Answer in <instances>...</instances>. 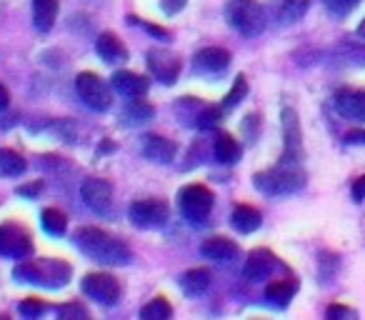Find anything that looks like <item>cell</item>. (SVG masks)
Returning <instances> with one entry per match:
<instances>
[{
  "mask_svg": "<svg viewBox=\"0 0 365 320\" xmlns=\"http://www.w3.org/2000/svg\"><path fill=\"white\" fill-rule=\"evenodd\" d=\"M8 103H11V93H8L6 88L0 86V110H3V108H6Z\"/></svg>",
  "mask_w": 365,
  "mask_h": 320,
  "instance_id": "obj_41",
  "label": "cell"
},
{
  "mask_svg": "<svg viewBox=\"0 0 365 320\" xmlns=\"http://www.w3.org/2000/svg\"><path fill=\"white\" fill-rule=\"evenodd\" d=\"M200 253L208 260H218V263H228L238 255V245L228 238H208L200 248Z\"/></svg>",
  "mask_w": 365,
  "mask_h": 320,
  "instance_id": "obj_19",
  "label": "cell"
},
{
  "mask_svg": "<svg viewBox=\"0 0 365 320\" xmlns=\"http://www.w3.org/2000/svg\"><path fill=\"white\" fill-rule=\"evenodd\" d=\"M225 21L245 38H255L265 31V13L255 0H228Z\"/></svg>",
  "mask_w": 365,
  "mask_h": 320,
  "instance_id": "obj_4",
  "label": "cell"
},
{
  "mask_svg": "<svg viewBox=\"0 0 365 320\" xmlns=\"http://www.w3.org/2000/svg\"><path fill=\"white\" fill-rule=\"evenodd\" d=\"M148 68L163 86H173L180 76V58L165 48H153L148 51Z\"/></svg>",
  "mask_w": 365,
  "mask_h": 320,
  "instance_id": "obj_11",
  "label": "cell"
},
{
  "mask_svg": "<svg viewBox=\"0 0 365 320\" xmlns=\"http://www.w3.org/2000/svg\"><path fill=\"white\" fill-rule=\"evenodd\" d=\"M245 93H248V81H245V76H238V81H235V86L230 88V93H228V96H225V100H223V110H233V108L238 105V103L245 98Z\"/></svg>",
  "mask_w": 365,
  "mask_h": 320,
  "instance_id": "obj_31",
  "label": "cell"
},
{
  "mask_svg": "<svg viewBox=\"0 0 365 320\" xmlns=\"http://www.w3.org/2000/svg\"><path fill=\"white\" fill-rule=\"evenodd\" d=\"M33 253V240L26 228L16 223H6L0 228V255L6 258H26Z\"/></svg>",
  "mask_w": 365,
  "mask_h": 320,
  "instance_id": "obj_9",
  "label": "cell"
},
{
  "mask_svg": "<svg viewBox=\"0 0 365 320\" xmlns=\"http://www.w3.org/2000/svg\"><path fill=\"white\" fill-rule=\"evenodd\" d=\"M273 270H275V255L265 248H258L248 255V260H245L243 275L248 280H265Z\"/></svg>",
  "mask_w": 365,
  "mask_h": 320,
  "instance_id": "obj_13",
  "label": "cell"
},
{
  "mask_svg": "<svg viewBox=\"0 0 365 320\" xmlns=\"http://www.w3.org/2000/svg\"><path fill=\"white\" fill-rule=\"evenodd\" d=\"M76 91H78V98H81L91 110L103 113L113 105L110 88H108V83L103 81L101 76H96V73H81V76L76 78Z\"/></svg>",
  "mask_w": 365,
  "mask_h": 320,
  "instance_id": "obj_5",
  "label": "cell"
},
{
  "mask_svg": "<svg viewBox=\"0 0 365 320\" xmlns=\"http://www.w3.org/2000/svg\"><path fill=\"white\" fill-rule=\"evenodd\" d=\"M168 205L163 200H135V203L128 208V218L133 220V225L138 228H163L168 223Z\"/></svg>",
  "mask_w": 365,
  "mask_h": 320,
  "instance_id": "obj_7",
  "label": "cell"
},
{
  "mask_svg": "<svg viewBox=\"0 0 365 320\" xmlns=\"http://www.w3.org/2000/svg\"><path fill=\"white\" fill-rule=\"evenodd\" d=\"M175 143L168 140L163 135H145L143 138V155L153 163H170L173 158H175Z\"/></svg>",
  "mask_w": 365,
  "mask_h": 320,
  "instance_id": "obj_15",
  "label": "cell"
},
{
  "mask_svg": "<svg viewBox=\"0 0 365 320\" xmlns=\"http://www.w3.org/2000/svg\"><path fill=\"white\" fill-rule=\"evenodd\" d=\"M143 26H145V28H148V31H150V33H153V36H160V38H168V33H165V31H163V28H155V26H148V23H143Z\"/></svg>",
  "mask_w": 365,
  "mask_h": 320,
  "instance_id": "obj_42",
  "label": "cell"
},
{
  "mask_svg": "<svg viewBox=\"0 0 365 320\" xmlns=\"http://www.w3.org/2000/svg\"><path fill=\"white\" fill-rule=\"evenodd\" d=\"M180 210L190 223H203L213 210V193L205 185H185L180 190Z\"/></svg>",
  "mask_w": 365,
  "mask_h": 320,
  "instance_id": "obj_6",
  "label": "cell"
},
{
  "mask_svg": "<svg viewBox=\"0 0 365 320\" xmlns=\"http://www.w3.org/2000/svg\"><path fill=\"white\" fill-rule=\"evenodd\" d=\"M185 3L188 0H160V8L165 16H175V13H180L185 8Z\"/></svg>",
  "mask_w": 365,
  "mask_h": 320,
  "instance_id": "obj_35",
  "label": "cell"
},
{
  "mask_svg": "<svg viewBox=\"0 0 365 320\" xmlns=\"http://www.w3.org/2000/svg\"><path fill=\"white\" fill-rule=\"evenodd\" d=\"M208 285H210V270H205V268H193L180 278V288L185 295L205 293Z\"/></svg>",
  "mask_w": 365,
  "mask_h": 320,
  "instance_id": "obj_23",
  "label": "cell"
},
{
  "mask_svg": "<svg viewBox=\"0 0 365 320\" xmlns=\"http://www.w3.org/2000/svg\"><path fill=\"white\" fill-rule=\"evenodd\" d=\"M21 313L26 315V318H38V315L46 313V303L38 298H26L21 303Z\"/></svg>",
  "mask_w": 365,
  "mask_h": 320,
  "instance_id": "obj_33",
  "label": "cell"
},
{
  "mask_svg": "<svg viewBox=\"0 0 365 320\" xmlns=\"http://www.w3.org/2000/svg\"><path fill=\"white\" fill-rule=\"evenodd\" d=\"M335 108L343 118L365 120V91H340L335 96Z\"/></svg>",
  "mask_w": 365,
  "mask_h": 320,
  "instance_id": "obj_16",
  "label": "cell"
},
{
  "mask_svg": "<svg viewBox=\"0 0 365 320\" xmlns=\"http://www.w3.org/2000/svg\"><path fill=\"white\" fill-rule=\"evenodd\" d=\"M295 290H298V285L290 283V280H275V283H270L265 288V298L275 305H288L293 300Z\"/></svg>",
  "mask_w": 365,
  "mask_h": 320,
  "instance_id": "obj_26",
  "label": "cell"
},
{
  "mask_svg": "<svg viewBox=\"0 0 365 320\" xmlns=\"http://www.w3.org/2000/svg\"><path fill=\"white\" fill-rule=\"evenodd\" d=\"M76 245L88 255V258L98 260L106 265H125L130 263V248L115 235L106 233L101 228H78L73 235Z\"/></svg>",
  "mask_w": 365,
  "mask_h": 320,
  "instance_id": "obj_1",
  "label": "cell"
},
{
  "mask_svg": "<svg viewBox=\"0 0 365 320\" xmlns=\"http://www.w3.org/2000/svg\"><path fill=\"white\" fill-rule=\"evenodd\" d=\"M230 66V53L223 48H203V51L195 56V71L205 73V76H215V73H223Z\"/></svg>",
  "mask_w": 365,
  "mask_h": 320,
  "instance_id": "obj_14",
  "label": "cell"
},
{
  "mask_svg": "<svg viewBox=\"0 0 365 320\" xmlns=\"http://www.w3.org/2000/svg\"><path fill=\"white\" fill-rule=\"evenodd\" d=\"M41 220H43V228H46V233H51V235H63V233H66V228H68L66 213H63V210H58V208H46V210H43V215H41Z\"/></svg>",
  "mask_w": 365,
  "mask_h": 320,
  "instance_id": "obj_27",
  "label": "cell"
},
{
  "mask_svg": "<svg viewBox=\"0 0 365 320\" xmlns=\"http://www.w3.org/2000/svg\"><path fill=\"white\" fill-rule=\"evenodd\" d=\"M253 183L265 195H293L303 190L305 173L298 163H278L275 168L255 175Z\"/></svg>",
  "mask_w": 365,
  "mask_h": 320,
  "instance_id": "obj_3",
  "label": "cell"
},
{
  "mask_svg": "<svg viewBox=\"0 0 365 320\" xmlns=\"http://www.w3.org/2000/svg\"><path fill=\"white\" fill-rule=\"evenodd\" d=\"M223 105H205L203 110H200L198 115V128H203V130H208V128H215L220 120H223Z\"/></svg>",
  "mask_w": 365,
  "mask_h": 320,
  "instance_id": "obj_32",
  "label": "cell"
},
{
  "mask_svg": "<svg viewBox=\"0 0 365 320\" xmlns=\"http://www.w3.org/2000/svg\"><path fill=\"white\" fill-rule=\"evenodd\" d=\"M348 315H353V310L340 308V305H330L328 308V318H348Z\"/></svg>",
  "mask_w": 365,
  "mask_h": 320,
  "instance_id": "obj_40",
  "label": "cell"
},
{
  "mask_svg": "<svg viewBox=\"0 0 365 320\" xmlns=\"http://www.w3.org/2000/svg\"><path fill=\"white\" fill-rule=\"evenodd\" d=\"M350 193H353V200H358V203L360 200H365V175H360V178L355 180Z\"/></svg>",
  "mask_w": 365,
  "mask_h": 320,
  "instance_id": "obj_38",
  "label": "cell"
},
{
  "mask_svg": "<svg viewBox=\"0 0 365 320\" xmlns=\"http://www.w3.org/2000/svg\"><path fill=\"white\" fill-rule=\"evenodd\" d=\"M213 150H215V158H218L220 163H235L240 158V145L233 135L228 133H218L215 135V143H213Z\"/></svg>",
  "mask_w": 365,
  "mask_h": 320,
  "instance_id": "obj_24",
  "label": "cell"
},
{
  "mask_svg": "<svg viewBox=\"0 0 365 320\" xmlns=\"http://www.w3.org/2000/svg\"><path fill=\"white\" fill-rule=\"evenodd\" d=\"M13 278L21 283L43 285V288H63L73 278V268L66 260L56 258H41V260H26L18 263L13 270Z\"/></svg>",
  "mask_w": 365,
  "mask_h": 320,
  "instance_id": "obj_2",
  "label": "cell"
},
{
  "mask_svg": "<svg viewBox=\"0 0 365 320\" xmlns=\"http://www.w3.org/2000/svg\"><path fill=\"white\" fill-rule=\"evenodd\" d=\"M81 198L93 213H108L113 203V185L101 178H88L81 188Z\"/></svg>",
  "mask_w": 365,
  "mask_h": 320,
  "instance_id": "obj_12",
  "label": "cell"
},
{
  "mask_svg": "<svg viewBox=\"0 0 365 320\" xmlns=\"http://www.w3.org/2000/svg\"><path fill=\"white\" fill-rule=\"evenodd\" d=\"M96 53H98V56H101L106 63H110V66H115V63H125V61H128L125 46H123V43L118 41V36H113V33H103V36H98V41H96Z\"/></svg>",
  "mask_w": 365,
  "mask_h": 320,
  "instance_id": "obj_18",
  "label": "cell"
},
{
  "mask_svg": "<svg viewBox=\"0 0 365 320\" xmlns=\"http://www.w3.org/2000/svg\"><path fill=\"white\" fill-rule=\"evenodd\" d=\"M283 140H285V150L280 163H298L303 160V133H300V120L298 113L293 108H285L283 110Z\"/></svg>",
  "mask_w": 365,
  "mask_h": 320,
  "instance_id": "obj_8",
  "label": "cell"
},
{
  "mask_svg": "<svg viewBox=\"0 0 365 320\" xmlns=\"http://www.w3.org/2000/svg\"><path fill=\"white\" fill-rule=\"evenodd\" d=\"M338 58L348 66H365V46H340L338 48Z\"/></svg>",
  "mask_w": 365,
  "mask_h": 320,
  "instance_id": "obj_30",
  "label": "cell"
},
{
  "mask_svg": "<svg viewBox=\"0 0 365 320\" xmlns=\"http://www.w3.org/2000/svg\"><path fill=\"white\" fill-rule=\"evenodd\" d=\"M355 3H358V0H325V6H328L333 13H348Z\"/></svg>",
  "mask_w": 365,
  "mask_h": 320,
  "instance_id": "obj_36",
  "label": "cell"
},
{
  "mask_svg": "<svg viewBox=\"0 0 365 320\" xmlns=\"http://www.w3.org/2000/svg\"><path fill=\"white\" fill-rule=\"evenodd\" d=\"M83 290H86V295H91L93 300H98L103 305H113L120 298V285L110 273H88L83 278Z\"/></svg>",
  "mask_w": 365,
  "mask_h": 320,
  "instance_id": "obj_10",
  "label": "cell"
},
{
  "mask_svg": "<svg viewBox=\"0 0 365 320\" xmlns=\"http://www.w3.org/2000/svg\"><path fill=\"white\" fill-rule=\"evenodd\" d=\"M153 105L145 100H140V98H133L130 103L125 105V110H123V123L125 125H145L148 120H153Z\"/></svg>",
  "mask_w": 365,
  "mask_h": 320,
  "instance_id": "obj_22",
  "label": "cell"
},
{
  "mask_svg": "<svg viewBox=\"0 0 365 320\" xmlns=\"http://www.w3.org/2000/svg\"><path fill=\"white\" fill-rule=\"evenodd\" d=\"M230 220H233V228L238 230V233H253V230H258L260 223H263V215H260V210L250 208V205H235Z\"/></svg>",
  "mask_w": 365,
  "mask_h": 320,
  "instance_id": "obj_20",
  "label": "cell"
},
{
  "mask_svg": "<svg viewBox=\"0 0 365 320\" xmlns=\"http://www.w3.org/2000/svg\"><path fill=\"white\" fill-rule=\"evenodd\" d=\"M110 81H113V88L125 98H143L148 91L145 78L138 76V73H130V71H118Z\"/></svg>",
  "mask_w": 365,
  "mask_h": 320,
  "instance_id": "obj_17",
  "label": "cell"
},
{
  "mask_svg": "<svg viewBox=\"0 0 365 320\" xmlns=\"http://www.w3.org/2000/svg\"><path fill=\"white\" fill-rule=\"evenodd\" d=\"M308 8H310V0H285L283 6H280V11H278L280 23L300 21V18L308 13Z\"/></svg>",
  "mask_w": 365,
  "mask_h": 320,
  "instance_id": "obj_28",
  "label": "cell"
},
{
  "mask_svg": "<svg viewBox=\"0 0 365 320\" xmlns=\"http://www.w3.org/2000/svg\"><path fill=\"white\" fill-rule=\"evenodd\" d=\"M173 315V308L165 298H153L148 305H143L140 318L143 320H168Z\"/></svg>",
  "mask_w": 365,
  "mask_h": 320,
  "instance_id": "obj_29",
  "label": "cell"
},
{
  "mask_svg": "<svg viewBox=\"0 0 365 320\" xmlns=\"http://www.w3.org/2000/svg\"><path fill=\"white\" fill-rule=\"evenodd\" d=\"M43 190V183L41 180H36V183H31V185H21L18 188V195H23V198H33V195H38Z\"/></svg>",
  "mask_w": 365,
  "mask_h": 320,
  "instance_id": "obj_37",
  "label": "cell"
},
{
  "mask_svg": "<svg viewBox=\"0 0 365 320\" xmlns=\"http://www.w3.org/2000/svg\"><path fill=\"white\" fill-rule=\"evenodd\" d=\"M345 143H350V145H365V130H350L345 135Z\"/></svg>",
  "mask_w": 365,
  "mask_h": 320,
  "instance_id": "obj_39",
  "label": "cell"
},
{
  "mask_svg": "<svg viewBox=\"0 0 365 320\" xmlns=\"http://www.w3.org/2000/svg\"><path fill=\"white\" fill-rule=\"evenodd\" d=\"M58 18V0H33V23L41 33H48Z\"/></svg>",
  "mask_w": 365,
  "mask_h": 320,
  "instance_id": "obj_21",
  "label": "cell"
},
{
  "mask_svg": "<svg viewBox=\"0 0 365 320\" xmlns=\"http://www.w3.org/2000/svg\"><path fill=\"white\" fill-rule=\"evenodd\" d=\"M58 315L66 320L68 318H88V310L78 303H68V305H61V308H58Z\"/></svg>",
  "mask_w": 365,
  "mask_h": 320,
  "instance_id": "obj_34",
  "label": "cell"
},
{
  "mask_svg": "<svg viewBox=\"0 0 365 320\" xmlns=\"http://www.w3.org/2000/svg\"><path fill=\"white\" fill-rule=\"evenodd\" d=\"M26 173V160L21 153L11 150V148H0V175L6 178H18Z\"/></svg>",
  "mask_w": 365,
  "mask_h": 320,
  "instance_id": "obj_25",
  "label": "cell"
}]
</instances>
